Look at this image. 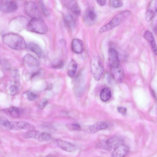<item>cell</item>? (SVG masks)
Returning <instances> with one entry per match:
<instances>
[{"mask_svg": "<svg viewBox=\"0 0 157 157\" xmlns=\"http://www.w3.org/2000/svg\"><path fill=\"white\" fill-rule=\"evenodd\" d=\"M90 68L92 75L96 81L101 79L103 73L104 68L100 58L98 56H94L90 62Z\"/></svg>", "mask_w": 157, "mask_h": 157, "instance_id": "4", "label": "cell"}, {"mask_svg": "<svg viewBox=\"0 0 157 157\" xmlns=\"http://www.w3.org/2000/svg\"><path fill=\"white\" fill-rule=\"evenodd\" d=\"M64 21L66 25L70 28L74 27L76 25L75 19L71 14H66L64 17Z\"/></svg>", "mask_w": 157, "mask_h": 157, "instance_id": "24", "label": "cell"}, {"mask_svg": "<svg viewBox=\"0 0 157 157\" xmlns=\"http://www.w3.org/2000/svg\"><path fill=\"white\" fill-rule=\"evenodd\" d=\"M18 8L17 4L11 0H2L0 2V10L2 12L12 13Z\"/></svg>", "mask_w": 157, "mask_h": 157, "instance_id": "10", "label": "cell"}, {"mask_svg": "<svg viewBox=\"0 0 157 157\" xmlns=\"http://www.w3.org/2000/svg\"><path fill=\"white\" fill-rule=\"evenodd\" d=\"M71 48L72 51L75 53L80 54L81 53L84 48L83 44L80 39H74L71 42Z\"/></svg>", "mask_w": 157, "mask_h": 157, "instance_id": "19", "label": "cell"}, {"mask_svg": "<svg viewBox=\"0 0 157 157\" xmlns=\"http://www.w3.org/2000/svg\"><path fill=\"white\" fill-rule=\"evenodd\" d=\"M117 111L123 115H125L127 113V109L123 107L119 106L117 108Z\"/></svg>", "mask_w": 157, "mask_h": 157, "instance_id": "34", "label": "cell"}, {"mask_svg": "<svg viewBox=\"0 0 157 157\" xmlns=\"http://www.w3.org/2000/svg\"><path fill=\"white\" fill-rule=\"evenodd\" d=\"M129 148L126 145L120 144L114 148L112 156L113 157H122L127 155L129 151Z\"/></svg>", "mask_w": 157, "mask_h": 157, "instance_id": "17", "label": "cell"}, {"mask_svg": "<svg viewBox=\"0 0 157 157\" xmlns=\"http://www.w3.org/2000/svg\"><path fill=\"white\" fill-rule=\"evenodd\" d=\"M97 3L101 6H105L106 3V0H96Z\"/></svg>", "mask_w": 157, "mask_h": 157, "instance_id": "37", "label": "cell"}, {"mask_svg": "<svg viewBox=\"0 0 157 157\" xmlns=\"http://www.w3.org/2000/svg\"><path fill=\"white\" fill-rule=\"evenodd\" d=\"M0 124L6 129L7 130H12L11 122L6 117H1Z\"/></svg>", "mask_w": 157, "mask_h": 157, "instance_id": "27", "label": "cell"}, {"mask_svg": "<svg viewBox=\"0 0 157 157\" xmlns=\"http://www.w3.org/2000/svg\"><path fill=\"white\" fill-rule=\"evenodd\" d=\"M24 10L27 15L32 18H40V14L38 7L34 2L29 1L26 2Z\"/></svg>", "mask_w": 157, "mask_h": 157, "instance_id": "8", "label": "cell"}, {"mask_svg": "<svg viewBox=\"0 0 157 157\" xmlns=\"http://www.w3.org/2000/svg\"><path fill=\"white\" fill-rule=\"evenodd\" d=\"M111 6L114 8L121 7L123 6V2L121 0H111L110 2Z\"/></svg>", "mask_w": 157, "mask_h": 157, "instance_id": "30", "label": "cell"}, {"mask_svg": "<svg viewBox=\"0 0 157 157\" xmlns=\"http://www.w3.org/2000/svg\"><path fill=\"white\" fill-rule=\"evenodd\" d=\"M19 90L18 87L16 85H11L9 88V93L12 96L15 95L18 93Z\"/></svg>", "mask_w": 157, "mask_h": 157, "instance_id": "29", "label": "cell"}, {"mask_svg": "<svg viewBox=\"0 0 157 157\" xmlns=\"http://www.w3.org/2000/svg\"><path fill=\"white\" fill-rule=\"evenodd\" d=\"M48 102V101L46 99H42L37 105V108L40 109H44L47 105Z\"/></svg>", "mask_w": 157, "mask_h": 157, "instance_id": "32", "label": "cell"}, {"mask_svg": "<svg viewBox=\"0 0 157 157\" xmlns=\"http://www.w3.org/2000/svg\"><path fill=\"white\" fill-rule=\"evenodd\" d=\"M56 142L58 147L64 151L71 152L76 149L75 145L69 142L59 139L56 140Z\"/></svg>", "mask_w": 157, "mask_h": 157, "instance_id": "15", "label": "cell"}, {"mask_svg": "<svg viewBox=\"0 0 157 157\" xmlns=\"http://www.w3.org/2000/svg\"><path fill=\"white\" fill-rule=\"evenodd\" d=\"M28 48L36 53L40 58L44 57V54L41 48L37 44L31 43L27 44Z\"/></svg>", "mask_w": 157, "mask_h": 157, "instance_id": "23", "label": "cell"}, {"mask_svg": "<svg viewBox=\"0 0 157 157\" xmlns=\"http://www.w3.org/2000/svg\"><path fill=\"white\" fill-rule=\"evenodd\" d=\"M39 3L40 8L44 14L46 16H48L49 14V11L45 7V6L44 5L42 1L40 0Z\"/></svg>", "mask_w": 157, "mask_h": 157, "instance_id": "33", "label": "cell"}, {"mask_svg": "<svg viewBox=\"0 0 157 157\" xmlns=\"http://www.w3.org/2000/svg\"><path fill=\"white\" fill-rule=\"evenodd\" d=\"M131 14V12L128 10L118 13L108 23L101 27L99 29V32L103 33L113 29L125 21Z\"/></svg>", "mask_w": 157, "mask_h": 157, "instance_id": "2", "label": "cell"}, {"mask_svg": "<svg viewBox=\"0 0 157 157\" xmlns=\"http://www.w3.org/2000/svg\"><path fill=\"white\" fill-rule=\"evenodd\" d=\"M3 43L9 47L15 50H21L27 47L24 38L16 33H9L2 36Z\"/></svg>", "mask_w": 157, "mask_h": 157, "instance_id": "1", "label": "cell"}, {"mask_svg": "<svg viewBox=\"0 0 157 157\" xmlns=\"http://www.w3.org/2000/svg\"><path fill=\"white\" fill-rule=\"evenodd\" d=\"M25 95L26 99L30 101H33L37 98V95L30 91H28L25 92Z\"/></svg>", "mask_w": 157, "mask_h": 157, "instance_id": "28", "label": "cell"}, {"mask_svg": "<svg viewBox=\"0 0 157 157\" xmlns=\"http://www.w3.org/2000/svg\"><path fill=\"white\" fill-rule=\"evenodd\" d=\"M157 14V0H151L145 13L146 20L151 21Z\"/></svg>", "mask_w": 157, "mask_h": 157, "instance_id": "9", "label": "cell"}, {"mask_svg": "<svg viewBox=\"0 0 157 157\" xmlns=\"http://www.w3.org/2000/svg\"><path fill=\"white\" fill-rule=\"evenodd\" d=\"M108 62L110 68L120 65L117 53L113 48H110L108 50Z\"/></svg>", "mask_w": 157, "mask_h": 157, "instance_id": "14", "label": "cell"}, {"mask_svg": "<svg viewBox=\"0 0 157 157\" xmlns=\"http://www.w3.org/2000/svg\"><path fill=\"white\" fill-rule=\"evenodd\" d=\"M110 68V72L112 77L117 82H121L123 80L124 72L122 67L118 66Z\"/></svg>", "mask_w": 157, "mask_h": 157, "instance_id": "13", "label": "cell"}, {"mask_svg": "<svg viewBox=\"0 0 157 157\" xmlns=\"http://www.w3.org/2000/svg\"><path fill=\"white\" fill-rule=\"evenodd\" d=\"M12 130H26L28 131L34 130L35 127L25 121H10Z\"/></svg>", "mask_w": 157, "mask_h": 157, "instance_id": "12", "label": "cell"}, {"mask_svg": "<svg viewBox=\"0 0 157 157\" xmlns=\"http://www.w3.org/2000/svg\"><path fill=\"white\" fill-rule=\"evenodd\" d=\"M63 65V62L62 60H60L58 62L57 64L55 65L53 67L56 68H61Z\"/></svg>", "mask_w": 157, "mask_h": 157, "instance_id": "36", "label": "cell"}, {"mask_svg": "<svg viewBox=\"0 0 157 157\" xmlns=\"http://www.w3.org/2000/svg\"><path fill=\"white\" fill-rule=\"evenodd\" d=\"M77 64L74 60H71L69 63L67 67V74L70 77H74L76 71Z\"/></svg>", "mask_w": 157, "mask_h": 157, "instance_id": "25", "label": "cell"}, {"mask_svg": "<svg viewBox=\"0 0 157 157\" xmlns=\"http://www.w3.org/2000/svg\"><path fill=\"white\" fill-rule=\"evenodd\" d=\"M3 111L7 114L13 118H19L23 113V110L14 106L5 109Z\"/></svg>", "mask_w": 157, "mask_h": 157, "instance_id": "20", "label": "cell"}, {"mask_svg": "<svg viewBox=\"0 0 157 157\" xmlns=\"http://www.w3.org/2000/svg\"><path fill=\"white\" fill-rule=\"evenodd\" d=\"M29 31L41 34H45L48 31L47 26L40 18H34L28 22L27 26Z\"/></svg>", "mask_w": 157, "mask_h": 157, "instance_id": "3", "label": "cell"}, {"mask_svg": "<svg viewBox=\"0 0 157 157\" xmlns=\"http://www.w3.org/2000/svg\"><path fill=\"white\" fill-rule=\"evenodd\" d=\"M25 66L29 71L35 72L39 69L40 64L39 61L30 54L25 55L23 58Z\"/></svg>", "mask_w": 157, "mask_h": 157, "instance_id": "7", "label": "cell"}, {"mask_svg": "<svg viewBox=\"0 0 157 157\" xmlns=\"http://www.w3.org/2000/svg\"><path fill=\"white\" fill-rule=\"evenodd\" d=\"M111 96V92L109 89L106 87L103 89L100 93V98L102 101L106 102L108 101Z\"/></svg>", "mask_w": 157, "mask_h": 157, "instance_id": "26", "label": "cell"}, {"mask_svg": "<svg viewBox=\"0 0 157 157\" xmlns=\"http://www.w3.org/2000/svg\"><path fill=\"white\" fill-rule=\"evenodd\" d=\"M26 139L33 138L39 141H43L50 139L51 135L48 133L34 130L28 131L24 135Z\"/></svg>", "mask_w": 157, "mask_h": 157, "instance_id": "6", "label": "cell"}, {"mask_svg": "<svg viewBox=\"0 0 157 157\" xmlns=\"http://www.w3.org/2000/svg\"><path fill=\"white\" fill-rule=\"evenodd\" d=\"M144 37L150 43L154 52L157 55V45L152 33L150 31L147 30L144 33Z\"/></svg>", "mask_w": 157, "mask_h": 157, "instance_id": "18", "label": "cell"}, {"mask_svg": "<svg viewBox=\"0 0 157 157\" xmlns=\"http://www.w3.org/2000/svg\"><path fill=\"white\" fill-rule=\"evenodd\" d=\"M154 28V31L157 33V20L155 23Z\"/></svg>", "mask_w": 157, "mask_h": 157, "instance_id": "38", "label": "cell"}, {"mask_svg": "<svg viewBox=\"0 0 157 157\" xmlns=\"http://www.w3.org/2000/svg\"><path fill=\"white\" fill-rule=\"evenodd\" d=\"M96 15L93 8H90L87 10L85 12L84 18L85 22L90 23L94 21L96 19Z\"/></svg>", "mask_w": 157, "mask_h": 157, "instance_id": "22", "label": "cell"}, {"mask_svg": "<svg viewBox=\"0 0 157 157\" xmlns=\"http://www.w3.org/2000/svg\"><path fill=\"white\" fill-rule=\"evenodd\" d=\"M71 127L73 130H79L81 128L80 126L76 123H74L71 124Z\"/></svg>", "mask_w": 157, "mask_h": 157, "instance_id": "35", "label": "cell"}, {"mask_svg": "<svg viewBox=\"0 0 157 157\" xmlns=\"http://www.w3.org/2000/svg\"><path fill=\"white\" fill-rule=\"evenodd\" d=\"M123 142V140L120 138L113 137L100 141L97 144L96 147L99 149L110 151L122 144Z\"/></svg>", "mask_w": 157, "mask_h": 157, "instance_id": "5", "label": "cell"}, {"mask_svg": "<svg viewBox=\"0 0 157 157\" xmlns=\"http://www.w3.org/2000/svg\"><path fill=\"white\" fill-rule=\"evenodd\" d=\"M11 75L14 80L15 83H17L20 79L18 71L17 70L13 71L12 72Z\"/></svg>", "mask_w": 157, "mask_h": 157, "instance_id": "31", "label": "cell"}, {"mask_svg": "<svg viewBox=\"0 0 157 157\" xmlns=\"http://www.w3.org/2000/svg\"><path fill=\"white\" fill-rule=\"evenodd\" d=\"M62 4L67 9L74 14L79 15L80 9L77 2L75 0H60Z\"/></svg>", "mask_w": 157, "mask_h": 157, "instance_id": "11", "label": "cell"}, {"mask_svg": "<svg viewBox=\"0 0 157 157\" xmlns=\"http://www.w3.org/2000/svg\"><path fill=\"white\" fill-rule=\"evenodd\" d=\"M84 80L81 75H79L76 78L75 82L74 91L78 96L82 94L84 88Z\"/></svg>", "mask_w": 157, "mask_h": 157, "instance_id": "16", "label": "cell"}, {"mask_svg": "<svg viewBox=\"0 0 157 157\" xmlns=\"http://www.w3.org/2000/svg\"><path fill=\"white\" fill-rule=\"evenodd\" d=\"M108 127V124L103 121H98L90 125L89 128L92 133H95L101 130L106 129Z\"/></svg>", "mask_w": 157, "mask_h": 157, "instance_id": "21", "label": "cell"}]
</instances>
